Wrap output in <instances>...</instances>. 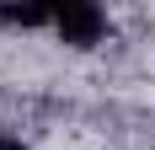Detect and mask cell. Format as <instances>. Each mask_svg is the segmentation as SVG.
I'll use <instances>...</instances> for the list:
<instances>
[{
  "label": "cell",
  "mask_w": 155,
  "mask_h": 150,
  "mask_svg": "<svg viewBox=\"0 0 155 150\" xmlns=\"http://www.w3.org/2000/svg\"><path fill=\"white\" fill-rule=\"evenodd\" d=\"M0 150H21V145H16V139H11V134H0Z\"/></svg>",
  "instance_id": "obj_3"
},
{
  "label": "cell",
  "mask_w": 155,
  "mask_h": 150,
  "mask_svg": "<svg viewBox=\"0 0 155 150\" xmlns=\"http://www.w3.org/2000/svg\"><path fill=\"white\" fill-rule=\"evenodd\" d=\"M0 16H5L11 27H43V22H54L59 11H43V5H5Z\"/></svg>",
  "instance_id": "obj_2"
},
{
  "label": "cell",
  "mask_w": 155,
  "mask_h": 150,
  "mask_svg": "<svg viewBox=\"0 0 155 150\" xmlns=\"http://www.w3.org/2000/svg\"><path fill=\"white\" fill-rule=\"evenodd\" d=\"M54 27H59V38H64V43L86 48V43H96V38L107 32V16L96 11L91 0H75V5H64V11L54 16Z\"/></svg>",
  "instance_id": "obj_1"
}]
</instances>
